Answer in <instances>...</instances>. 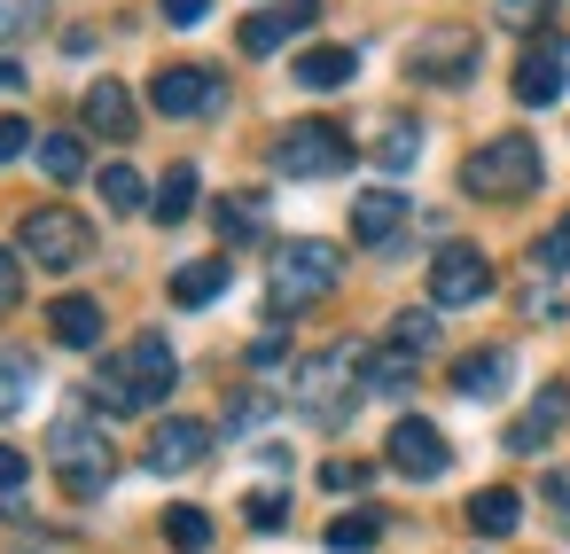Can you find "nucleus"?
I'll use <instances>...</instances> for the list:
<instances>
[{"label": "nucleus", "instance_id": "nucleus-32", "mask_svg": "<svg viewBox=\"0 0 570 554\" xmlns=\"http://www.w3.org/2000/svg\"><path fill=\"white\" fill-rule=\"evenodd\" d=\"M165 538H173L180 554H204V546H212V515H204V507H173V515H165Z\"/></svg>", "mask_w": 570, "mask_h": 554}, {"label": "nucleus", "instance_id": "nucleus-8", "mask_svg": "<svg viewBox=\"0 0 570 554\" xmlns=\"http://www.w3.org/2000/svg\"><path fill=\"white\" fill-rule=\"evenodd\" d=\"M469 71H476V32H461V24H438L406 48V79H422V87H461Z\"/></svg>", "mask_w": 570, "mask_h": 554}, {"label": "nucleus", "instance_id": "nucleus-39", "mask_svg": "<svg viewBox=\"0 0 570 554\" xmlns=\"http://www.w3.org/2000/svg\"><path fill=\"white\" fill-rule=\"evenodd\" d=\"M24 281H17V250H0V313H17Z\"/></svg>", "mask_w": 570, "mask_h": 554}, {"label": "nucleus", "instance_id": "nucleus-9", "mask_svg": "<svg viewBox=\"0 0 570 554\" xmlns=\"http://www.w3.org/2000/svg\"><path fill=\"white\" fill-rule=\"evenodd\" d=\"M219 71H204V63H165L157 79H149V110L157 118H212L219 110Z\"/></svg>", "mask_w": 570, "mask_h": 554}, {"label": "nucleus", "instance_id": "nucleus-30", "mask_svg": "<svg viewBox=\"0 0 570 554\" xmlns=\"http://www.w3.org/2000/svg\"><path fill=\"white\" fill-rule=\"evenodd\" d=\"M102 204L110 211H149V180L134 165H102Z\"/></svg>", "mask_w": 570, "mask_h": 554}, {"label": "nucleus", "instance_id": "nucleus-22", "mask_svg": "<svg viewBox=\"0 0 570 554\" xmlns=\"http://www.w3.org/2000/svg\"><path fill=\"white\" fill-rule=\"evenodd\" d=\"M32 398H40V359L32 352H0V422L24 414Z\"/></svg>", "mask_w": 570, "mask_h": 554}, {"label": "nucleus", "instance_id": "nucleus-12", "mask_svg": "<svg viewBox=\"0 0 570 554\" xmlns=\"http://www.w3.org/2000/svg\"><path fill=\"white\" fill-rule=\"evenodd\" d=\"M562 79H570L562 40H554V32H539V40L515 56V102H523V110H547V102H562Z\"/></svg>", "mask_w": 570, "mask_h": 554}, {"label": "nucleus", "instance_id": "nucleus-36", "mask_svg": "<svg viewBox=\"0 0 570 554\" xmlns=\"http://www.w3.org/2000/svg\"><path fill=\"white\" fill-rule=\"evenodd\" d=\"M243 515H250L258 531H274V523L289 515V492H250V499H243Z\"/></svg>", "mask_w": 570, "mask_h": 554}, {"label": "nucleus", "instance_id": "nucleus-2", "mask_svg": "<svg viewBox=\"0 0 570 554\" xmlns=\"http://www.w3.org/2000/svg\"><path fill=\"white\" fill-rule=\"evenodd\" d=\"M48 461H56V476H63V492H79V499H95V492H110V476H118V453H110V437H102V422L95 414H56V429H48Z\"/></svg>", "mask_w": 570, "mask_h": 554}, {"label": "nucleus", "instance_id": "nucleus-21", "mask_svg": "<svg viewBox=\"0 0 570 554\" xmlns=\"http://www.w3.org/2000/svg\"><path fill=\"white\" fill-rule=\"evenodd\" d=\"M515 523H523V499H515L508 484H484V492L469 499V531H476V538H508Z\"/></svg>", "mask_w": 570, "mask_h": 554}, {"label": "nucleus", "instance_id": "nucleus-24", "mask_svg": "<svg viewBox=\"0 0 570 554\" xmlns=\"http://www.w3.org/2000/svg\"><path fill=\"white\" fill-rule=\"evenodd\" d=\"M219 289H227V258H196V266L173 274V305H188V313H204Z\"/></svg>", "mask_w": 570, "mask_h": 554}, {"label": "nucleus", "instance_id": "nucleus-3", "mask_svg": "<svg viewBox=\"0 0 570 554\" xmlns=\"http://www.w3.org/2000/svg\"><path fill=\"white\" fill-rule=\"evenodd\" d=\"M539 149L523 141V133H500V141H484L469 165H461V188L476 196V204H515V196H531L539 188Z\"/></svg>", "mask_w": 570, "mask_h": 554}, {"label": "nucleus", "instance_id": "nucleus-38", "mask_svg": "<svg viewBox=\"0 0 570 554\" xmlns=\"http://www.w3.org/2000/svg\"><path fill=\"white\" fill-rule=\"evenodd\" d=\"M24 149H32V126L24 118H0V165H17Z\"/></svg>", "mask_w": 570, "mask_h": 554}, {"label": "nucleus", "instance_id": "nucleus-34", "mask_svg": "<svg viewBox=\"0 0 570 554\" xmlns=\"http://www.w3.org/2000/svg\"><path fill=\"white\" fill-rule=\"evenodd\" d=\"M531 258H539V274H570V219H554V227L531 243Z\"/></svg>", "mask_w": 570, "mask_h": 554}, {"label": "nucleus", "instance_id": "nucleus-10", "mask_svg": "<svg viewBox=\"0 0 570 554\" xmlns=\"http://www.w3.org/2000/svg\"><path fill=\"white\" fill-rule=\"evenodd\" d=\"M383 461L399 468V476H414V484H438L445 468H453V445L422 422V414H406V422H391V437H383Z\"/></svg>", "mask_w": 570, "mask_h": 554}, {"label": "nucleus", "instance_id": "nucleus-19", "mask_svg": "<svg viewBox=\"0 0 570 554\" xmlns=\"http://www.w3.org/2000/svg\"><path fill=\"white\" fill-rule=\"evenodd\" d=\"M289 71H297V87L328 95V87H352V79H360V48H305Z\"/></svg>", "mask_w": 570, "mask_h": 554}, {"label": "nucleus", "instance_id": "nucleus-27", "mask_svg": "<svg viewBox=\"0 0 570 554\" xmlns=\"http://www.w3.org/2000/svg\"><path fill=\"white\" fill-rule=\"evenodd\" d=\"M500 383H508V352H469V359L453 367V390H461V398H492Z\"/></svg>", "mask_w": 570, "mask_h": 554}, {"label": "nucleus", "instance_id": "nucleus-13", "mask_svg": "<svg viewBox=\"0 0 570 554\" xmlns=\"http://www.w3.org/2000/svg\"><path fill=\"white\" fill-rule=\"evenodd\" d=\"M204 453H212V429L204 422H188V414H173V422H157L149 429V468L157 476H188V468H204Z\"/></svg>", "mask_w": 570, "mask_h": 554}, {"label": "nucleus", "instance_id": "nucleus-18", "mask_svg": "<svg viewBox=\"0 0 570 554\" xmlns=\"http://www.w3.org/2000/svg\"><path fill=\"white\" fill-rule=\"evenodd\" d=\"M48 336L71 344V352H95V344H102V305H95V297H56V305H48Z\"/></svg>", "mask_w": 570, "mask_h": 554}, {"label": "nucleus", "instance_id": "nucleus-14", "mask_svg": "<svg viewBox=\"0 0 570 554\" xmlns=\"http://www.w3.org/2000/svg\"><path fill=\"white\" fill-rule=\"evenodd\" d=\"M79 118H87V133H102V141H134V126H141V110H134V95H126L118 79H95V87L79 95Z\"/></svg>", "mask_w": 570, "mask_h": 554}, {"label": "nucleus", "instance_id": "nucleus-40", "mask_svg": "<svg viewBox=\"0 0 570 554\" xmlns=\"http://www.w3.org/2000/svg\"><path fill=\"white\" fill-rule=\"evenodd\" d=\"M547 507H554V523H562V538H570V476H547Z\"/></svg>", "mask_w": 570, "mask_h": 554}, {"label": "nucleus", "instance_id": "nucleus-29", "mask_svg": "<svg viewBox=\"0 0 570 554\" xmlns=\"http://www.w3.org/2000/svg\"><path fill=\"white\" fill-rule=\"evenodd\" d=\"M375 538H383V515H375V507H352V515L328 523V546H336V554H367Z\"/></svg>", "mask_w": 570, "mask_h": 554}, {"label": "nucleus", "instance_id": "nucleus-6", "mask_svg": "<svg viewBox=\"0 0 570 554\" xmlns=\"http://www.w3.org/2000/svg\"><path fill=\"white\" fill-rule=\"evenodd\" d=\"M17 250H24L32 266H48V274H71V266L95 250V235H87V219L63 211V204H32V211L17 219Z\"/></svg>", "mask_w": 570, "mask_h": 554}, {"label": "nucleus", "instance_id": "nucleus-42", "mask_svg": "<svg viewBox=\"0 0 570 554\" xmlns=\"http://www.w3.org/2000/svg\"><path fill=\"white\" fill-rule=\"evenodd\" d=\"M212 0H165V24H204Z\"/></svg>", "mask_w": 570, "mask_h": 554}, {"label": "nucleus", "instance_id": "nucleus-23", "mask_svg": "<svg viewBox=\"0 0 570 554\" xmlns=\"http://www.w3.org/2000/svg\"><path fill=\"white\" fill-rule=\"evenodd\" d=\"M562 422H570V390H562V383H547V390H539V406L508 429V445H515V453H531V445H539L547 429H562Z\"/></svg>", "mask_w": 570, "mask_h": 554}, {"label": "nucleus", "instance_id": "nucleus-15", "mask_svg": "<svg viewBox=\"0 0 570 554\" xmlns=\"http://www.w3.org/2000/svg\"><path fill=\"white\" fill-rule=\"evenodd\" d=\"M313 24V9H305V0H289V9H258V17H243V56H282L289 48V32H305Z\"/></svg>", "mask_w": 570, "mask_h": 554}, {"label": "nucleus", "instance_id": "nucleus-33", "mask_svg": "<svg viewBox=\"0 0 570 554\" xmlns=\"http://www.w3.org/2000/svg\"><path fill=\"white\" fill-rule=\"evenodd\" d=\"M492 17H500L508 32H547V17H554V0H492Z\"/></svg>", "mask_w": 570, "mask_h": 554}, {"label": "nucleus", "instance_id": "nucleus-28", "mask_svg": "<svg viewBox=\"0 0 570 554\" xmlns=\"http://www.w3.org/2000/svg\"><path fill=\"white\" fill-rule=\"evenodd\" d=\"M40 172L48 180H79L87 172V141L79 133H40Z\"/></svg>", "mask_w": 570, "mask_h": 554}, {"label": "nucleus", "instance_id": "nucleus-5", "mask_svg": "<svg viewBox=\"0 0 570 554\" xmlns=\"http://www.w3.org/2000/svg\"><path fill=\"white\" fill-rule=\"evenodd\" d=\"M344 165H352V133L328 118H297L274 133V172H289V180H328Z\"/></svg>", "mask_w": 570, "mask_h": 554}, {"label": "nucleus", "instance_id": "nucleus-1", "mask_svg": "<svg viewBox=\"0 0 570 554\" xmlns=\"http://www.w3.org/2000/svg\"><path fill=\"white\" fill-rule=\"evenodd\" d=\"M173 383H180L173 344H165V336H134V344H118V359H102L95 398H102L110 414H149V406H165Z\"/></svg>", "mask_w": 570, "mask_h": 554}, {"label": "nucleus", "instance_id": "nucleus-35", "mask_svg": "<svg viewBox=\"0 0 570 554\" xmlns=\"http://www.w3.org/2000/svg\"><path fill=\"white\" fill-rule=\"evenodd\" d=\"M40 17H48V0H0V40L40 32Z\"/></svg>", "mask_w": 570, "mask_h": 554}, {"label": "nucleus", "instance_id": "nucleus-37", "mask_svg": "<svg viewBox=\"0 0 570 554\" xmlns=\"http://www.w3.org/2000/svg\"><path fill=\"white\" fill-rule=\"evenodd\" d=\"M321 484H328V492H360V484H367V461H328Z\"/></svg>", "mask_w": 570, "mask_h": 554}, {"label": "nucleus", "instance_id": "nucleus-20", "mask_svg": "<svg viewBox=\"0 0 570 554\" xmlns=\"http://www.w3.org/2000/svg\"><path fill=\"white\" fill-rule=\"evenodd\" d=\"M414 383V352H399V344H375V352H360V390H383V398H399Z\"/></svg>", "mask_w": 570, "mask_h": 554}, {"label": "nucleus", "instance_id": "nucleus-7", "mask_svg": "<svg viewBox=\"0 0 570 554\" xmlns=\"http://www.w3.org/2000/svg\"><path fill=\"white\" fill-rule=\"evenodd\" d=\"M352 390H360V344H336V352H313V359L297 367V406H305L313 422H344V406H352Z\"/></svg>", "mask_w": 570, "mask_h": 554}, {"label": "nucleus", "instance_id": "nucleus-16", "mask_svg": "<svg viewBox=\"0 0 570 554\" xmlns=\"http://www.w3.org/2000/svg\"><path fill=\"white\" fill-rule=\"evenodd\" d=\"M367 157H375L383 172H414V157H422V126H414L406 110L375 118V126H367Z\"/></svg>", "mask_w": 570, "mask_h": 554}, {"label": "nucleus", "instance_id": "nucleus-11", "mask_svg": "<svg viewBox=\"0 0 570 554\" xmlns=\"http://www.w3.org/2000/svg\"><path fill=\"white\" fill-rule=\"evenodd\" d=\"M492 289V258L476 243H445L430 258V305H476Z\"/></svg>", "mask_w": 570, "mask_h": 554}, {"label": "nucleus", "instance_id": "nucleus-25", "mask_svg": "<svg viewBox=\"0 0 570 554\" xmlns=\"http://www.w3.org/2000/svg\"><path fill=\"white\" fill-rule=\"evenodd\" d=\"M258 219H266V196H219V204H212L219 243H258Z\"/></svg>", "mask_w": 570, "mask_h": 554}, {"label": "nucleus", "instance_id": "nucleus-26", "mask_svg": "<svg viewBox=\"0 0 570 554\" xmlns=\"http://www.w3.org/2000/svg\"><path fill=\"white\" fill-rule=\"evenodd\" d=\"M149 211H157L165 227H180V219L196 211V165H173V172L157 180V196H149Z\"/></svg>", "mask_w": 570, "mask_h": 554}, {"label": "nucleus", "instance_id": "nucleus-4", "mask_svg": "<svg viewBox=\"0 0 570 554\" xmlns=\"http://www.w3.org/2000/svg\"><path fill=\"white\" fill-rule=\"evenodd\" d=\"M336 281H344V250H336V243L297 235V243H282V250H274V313H297V305L328 297Z\"/></svg>", "mask_w": 570, "mask_h": 554}, {"label": "nucleus", "instance_id": "nucleus-43", "mask_svg": "<svg viewBox=\"0 0 570 554\" xmlns=\"http://www.w3.org/2000/svg\"><path fill=\"white\" fill-rule=\"evenodd\" d=\"M17 87H24V71H17L9 56H0V95H17Z\"/></svg>", "mask_w": 570, "mask_h": 554}, {"label": "nucleus", "instance_id": "nucleus-31", "mask_svg": "<svg viewBox=\"0 0 570 554\" xmlns=\"http://www.w3.org/2000/svg\"><path fill=\"white\" fill-rule=\"evenodd\" d=\"M391 344H399V352H414V359H422V352H430V344H438V313H430V305H406V313H399V320H391Z\"/></svg>", "mask_w": 570, "mask_h": 554}, {"label": "nucleus", "instance_id": "nucleus-41", "mask_svg": "<svg viewBox=\"0 0 570 554\" xmlns=\"http://www.w3.org/2000/svg\"><path fill=\"white\" fill-rule=\"evenodd\" d=\"M24 468H32V461H24L17 445H0V492H17V484H24Z\"/></svg>", "mask_w": 570, "mask_h": 554}, {"label": "nucleus", "instance_id": "nucleus-17", "mask_svg": "<svg viewBox=\"0 0 570 554\" xmlns=\"http://www.w3.org/2000/svg\"><path fill=\"white\" fill-rule=\"evenodd\" d=\"M399 227H406V196H391V188H367V196L352 204V243L383 250V243H399Z\"/></svg>", "mask_w": 570, "mask_h": 554}]
</instances>
